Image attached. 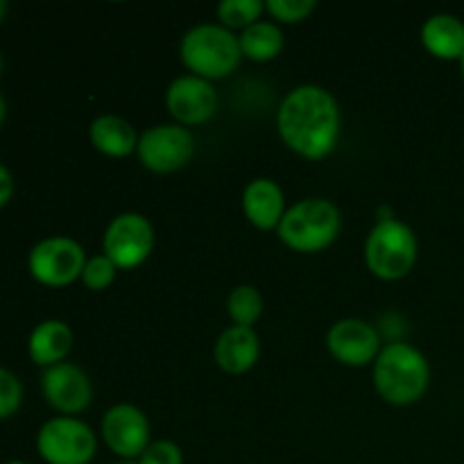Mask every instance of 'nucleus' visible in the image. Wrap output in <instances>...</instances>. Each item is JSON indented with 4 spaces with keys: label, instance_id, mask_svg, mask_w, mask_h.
<instances>
[{
    "label": "nucleus",
    "instance_id": "nucleus-28",
    "mask_svg": "<svg viewBox=\"0 0 464 464\" xmlns=\"http://www.w3.org/2000/svg\"><path fill=\"white\" fill-rule=\"evenodd\" d=\"M9 12V3L7 0H0V23H3V18H5V14Z\"/></svg>",
    "mask_w": 464,
    "mask_h": 464
},
{
    "label": "nucleus",
    "instance_id": "nucleus-31",
    "mask_svg": "<svg viewBox=\"0 0 464 464\" xmlns=\"http://www.w3.org/2000/svg\"><path fill=\"white\" fill-rule=\"evenodd\" d=\"M5 464H27V462H23V460H9V462H5Z\"/></svg>",
    "mask_w": 464,
    "mask_h": 464
},
{
    "label": "nucleus",
    "instance_id": "nucleus-25",
    "mask_svg": "<svg viewBox=\"0 0 464 464\" xmlns=\"http://www.w3.org/2000/svg\"><path fill=\"white\" fill-rule=\"evenodd\" d=\"M136 464H184V453L179 444L170 440H157V442H150Z\"/></svg>",
    "mask_w": 464,
    "mask_h": 464
},
{
    "label": "nucleus",
    "instance_id": "nucleus-18",
    "mask_svg": "<svg viewBox=\"0 0 464 464\" xmlns=\"http://www.w3.org/2000/svg\"><path fill=\"white\" fill-rule=\"evenodd\" d=\"M89 139L98 152L111 159L130 157L139 148V134L131 127V122H127L121 116H111V113L98 116L91 122Z\"/></svg>",
    "mask_w": 464,
    "mask_h": 464
},
{
    "label": "nucleus",
    "instance_id": "nucleus-22",
    "mask_svg": "<svg viewBox=\"0 0 464 464\" xmlns=\"http://www.w3.org/2000/svg\"><path fill=\"white\" fill-rule=\"evenodd\" d=\"M317 9L315 0H267L266 12L279 23H302Z\"/></svg>",
    "mask_w": 464,
    "mask_h": 464
},
{
    "label": "nucleus",
    "instance_id": "nucleus-5",
    "mask_svg": "<svg viewBox=\"0 0 464 464\" xmlns=\"http://www.w3.org/2000/svg\"><path fill=\"white\" fill-rule=\"evenodd\" d=\"M420 256L417 236L406 222L390 218L376 222L365 240V263L381 281H399L411 275Z\"/></svg>",
    "mask_w": 464,
    "mask_h": 464
},
{
    "label": "nucleus",
    "instance_id": "nucleus-20",
    "mask_svg": "<svg viewBox=\"0 0 464 464\" xmlns=\"http://www.w3.org/2000/svg\"><path fill=\"white\" fill-rule=\"evenodd\" d=\"M227 313L236 326L252 329L263 313V297L254 285H238L227 297Z\"/></svg>",
    "mask_w": 464,
    "mask_h": 464
},
{
    "label": "nucleus",
    "instance_id": "nucleus-10",
    "mask_svg": "<svg viewBox=\"0 0 464 464\" xmlns=\"http://www.w3.org/2000/svg\"><path fill=\"white\" fill-rule=\"evenodd\" d=\"M104 444L122 462H136L150 447V421L140 408L131 403H116L109 408L100 424Z\"/></svg>",
    "mask_w": 464,
    "mask_h": 464
},
{
    "label": "nucleus",
    "instance_id": "nucleus-23",
    "mask_svg": "<svg viewBox=\"0 0 464 464\" xmlns=\"http://www.w3.org/2000/svg\"><path fill=\"white\" fill-rule=\"evenodd\" d=\"M116 275L118 267L113 266L104 254H98V256H91L89 261H86L84 272H82V284L89 290L100 293V290H107L109 285L113 284Z\"/></svg>",
    "mask_w": 464,
    "mask_h": 464
},
{
    "label": "nucleus",
    "instance_id": "nucleus-9",
    "mask_svg": "<svg viewBox=\"0 0 464 464\" xmlns=\"http://www.w3.org/2000/svg\"><path fill=\"white\" fill-rule=\"evenodd\" d=\"M104 256L118 270H134L143 266L154 249V229L140 213L127 211L109 222L102 238Z\"/></svg>",
    "mask_w": 464,
    "mask_h": 464
},
{
    "label": "nucleus",
    "instance_id": "nucleus-19",
    "mask_svg": "<svg viewBox=\"0 0 464 464\" xmlns=\"http://www.w3.org/2000/svg\"><path fill=\"white\" fill-rule=\"evenodd\" d=\"M238 44L243 57L263 63L279 57L285 45V39L284 32H281V27L276 23L258 21L254 25H249L247 30H243V34L238 36Z\"/></svg>",
    "mask_w": 464,
    "mask_h": 464
},
{
    "label": "nucleus",
    "instance_id": "nucleus-12",
    "mask_svg": "<svg viewBox=\"0 0 464 464\" xmlns=\"http://www.w3.org/2000/svg\"><path fill=\"white\" fill-rule=\"evenodd\" d=\"M326 347L338 362L347 367L374 365L381 353V335L370 322L358 317L338 320L326 334Z\"/></svg>",
    "mask_w": 464,
    "mask_h": 464
},
{
    "label": "nucleus",
    "instance_id": "nucleus-11",
    "mask_svg": "<svg viewBox=\"0 0 464 464\" xmlns=\"http://www.w3.org/2000/svg\"><path fill=\"white\" fill-rule=\"evenodd\" d=\"M41 392H44L45 403L62 412L63 417L80 415L93 401V383L89 374L75 362H59L44 370Z\"/></svg>",
    "mask_w": 464,
    "mask_h": 464
},
{
    "label": "nucleus",
    "instance_id": "nucleus-4",
    "mask_svg": "<svg viewBox=\"0 0 464 464\" xmlns=\"http://www.w3.org/2000/svg\"><path fill=\"white\" fill-rule=\"evenodd\" d=\"M179 57L190 75L202 80H225L238 68L240 53L238 36L216 23H202L190 27L179 44Z\"/></svg>",
    "mask_w": 464,
    "mask_h": 464
},
{
    "label": "nucleus",
    "instance_id": "nucleus-21",
    "mask_svg": "<svg viewBox=\"0 0 464 464\" xmlns=\"http://www.w3.org/2000/svg\"><path fill=\"white\" fill-rule=\"evenodd\" d=\"M216 12L220 18V25L227 30H247L249 25L261 21L266 3H261V0H222Z\"/></svg>",
    "mask_w": 464,
    "mask_h": 464
},
{
    "label": "nucleus",
    "instance_id": "nucleus-29",
    "mask_svg": "<svg viewBox=\"0 0 464 464\" xmlns=\"http://www.w3.org/2000/svg\"><path fill=\"white\" fill-rule=\"evenodd\" d=\"M3 68H5V59H3V53H0V75H3Z\"/></svg>",
    "mask_w": 464,
    "mask_h": 464
},
{
    "label": "nucleus",
    "instance_id": "nucleus-6",
    "mask_svg": "<svg viewBox=\"0 0 464 464\" xmlns=\"http://www.w3.org/2000/svg\"><path fill=\"white\" fill-rule=\"evenodd\" d=\"M36 451L48 464H91L98 453V438L77 417H54L36 433Z\"/></svg>",
    "mask_w": 464,
    "mask_h": 464
},
{
    "label": "nucleus",
    "instance_id": "nucleus-24",
    "mask_svg": "<svg viewBox=\"0 0 464 464\" xmlns=\"http://www.w3.org/2000/svg\"><path fill=\"white\" fill-rule=\"evenodd\" d=\"M23 403V385L14 372L0 367V420L16 415Z\"/></svg>",
    "mask_w": 464,
    "mask_h": 464
},
{
    "label": "nucleus",
    "instance_id": "nucleus-27",
    "mask_svg": "<svg viewBox=\"0 0 464 464\" xmlns=\"http://www.w3.org/2000/svg\"><path fill=\"white\" fill-rule=\"evenodd\" d=\"M5 118H7V102H5V98L0 95V125L5 122Z\"/></svg>",
    "mask_w": 464,
    "mask_h": 464
},
{
    "label": "nucleus",
    "instance_id": "nucleus-2",
    "mask_svg": "<svg viewBox=\"0 0 464 464\" xmlns=\"http://www.w3.org/2000/svg\"><path fill=\"white\" fill-rule=\"evenodd\" d=\"M430 385V365L424 353L406 343H390L374 361V388L390 406H412Z\"/></svg>",
    "mask_w": 464,
    "mask_h": 464
},
{
    "label": "nucleus",
    "instance_id": "nucleus-30",
    "mask_svg": "<svg viewBox=\"0 0 464 464\" xmlns=\"http://www.w3.org/2000/svg\"><path fill=\"white\" fill-rule=\"evenodd\" d=\"M460 72H462V80H464V54H462V59H460Z\"/></svg>",
    "mask_w": 464,
    "mask_h": 464
},
{
    "label": "nucleus",
    "instance_id": "nucleus-8",
    "mask_svg": "<svg viewBox=\"0 0 464 464\" xmlns=\"http://www.w3.org/2000/svg\"><path fill=\"white\" fill-rule=\"evenodd\" d=\"M195 154V136L188 127L177 125H154L139 136V157L140 166L148 170L168 175L177 172L190 163Z\"/></svg>",
    "mask_w": 464,
    "mask_h": 464
},
{
    "label": "nucleus",
    "instance_id": "nucleus-26",
    "mask_svg": "<svg viewBox=\"0 0 464 464\" xmlns=\"http://www.w3.org/2000/svg\"><path fill=\"white\" fill-rule=\"evenodd\" d=\"M14 195V177L12 172L7 170L5 163H0V208L7 207V202Z\"/></svg>",
    "mask_w": 464,
    "mask_h": 464
},
{
    "label": "nucleus",
    "instance_id": "nucleus-32",
    "mask_svg": "<svg viewBox=\"0 0 464 464\" xmlns=\"http://www.w3.org/2000/svg\"><path fill=\"white\" fill-rule=\"evenodd\" d=\"M118 464H136V462H118Z\"/></svg>",
    "mask_w": 464,
    "mask_h": 464
},
{
    "label": "nucleus",
    "instance_id": "nucleus-1",
    "mask_svg": "<svg viewBox=\"0 0 464 464\" xmlns=\"http://www.w3.org/2000/svg\"><path fill=\"white\" fill-rule=\"evenodd\" d=\"M276 130L288 150L311 161H320L334 152L343 131L338 100L324 86H297L281 102Z\"/></svg>",
    "mask_w": 464,
    "mask_h": 464
},
{
    "label": "nucleus",
    "instance_id": "nucleus-16",
    "mask_svg": "<svg viewBox=\"0 0 464 464\" xmlns=\"http://www.w3.org/2000/svg\"><path fill=\"white\" fill-rule=\"evenodd\" d=\"M72 343H75V335L66 322L45 320L32 329L30 340H27V353L34 365L48 370L59 362H66Z\"/></svg>",
    "mask_w": 464,
    "mask_h": 464
},
{
    "label": "nucleus",
    "instance_id": "nucleus-3",
    "mask_svg": "<svg viewBox=\"0 0 464 464\" xmlns=\"http://www.w3.org/2000/svg\"><path fill=\"white\" fill-rule=\"evenodd\" d=\"M343 218L338 207L324 198H306L288 207L281 220L279 240L299 254H317L338 240Z\"/></svg>",
    "mask_w": 464,
    "mask_h": 464
},
{
    "label": "nucleus",
    "instance_id": "nucleus-14",
    "mask_svg": "<svg viewBox=\"0 0 464 464\" xmlns=\"http://www.w3.org/2000/svg\"><path fill=\"white\" fill-rule=\"evenodd\" d=\"M284 190L276 181L267 177L252 179L243 190V213L256 229L270 231L279 229L285 216Z\"/></svg>",
    "mask_w": 464,
    "mask_h": 464
},
{
    "label": "nucleus",
    "instance_id": "nucleus-15",
    "mask_svg": "<svg viewBox=\"0 0 464 464\" xmlns=\"http://www.w3.org/2000/svg\"><path fill=\"white\" fill-rule=\"evenodd\" d=\"M213 356H216L218 367L227 374H245L252 370L261 356V343L254 329L247 326H229L222 331L213 347Z\"/></svg>",
    "mask_w": 464,
    "mask_h": 464
},
{
    "label": "nucleus",
    "instance_id": "nucleus-7",
    "mask_svg": "<svg viewBox=\"0 0 464 464\" xmlns=\"http://www.w3.org/2000/svg\"><path fill=\"white\" fill-rule=\"evenodd\" d=\"M86 254L77 240L68 236H50L39 240L30 249L27 270L32 279L48 288H66L72 281L82 279L86 266Z\"/></svg>",
    "mask_w": 464,
    "mask_h": 464
},
{
    "label": "nucleus",
    "instance_id": "nucleus-17",
    "mask_svg": "<svg viewBox=\"0 0 464 464\" xmlns=\"http://www.w3.org/2000/svg\"><path fill=\"white\" fill-rule=\"evenodd\" d=\"M421 45L442 62H460L464 54V23L453 14H433L421 25Z\"/></svg>",
    "mask_w": 464,
    "mask_h": 464
},
{
    "label": "nucleus",
    "instance_id": "nucleus-13",
    "mask_svg": "<svg viewBox=\"0 0 464 464\" xmlns=\"http://www.w3.org/2000/svg\"><path fill=\"white\" fill-rule=\"evenodd\" d=\"M166 107L177 125H204L218 111V93L208 80L181 75L166 91Z\"/></svg>",
    "mask_w": 464,
    "mask_h": 464
}]
</instances>
